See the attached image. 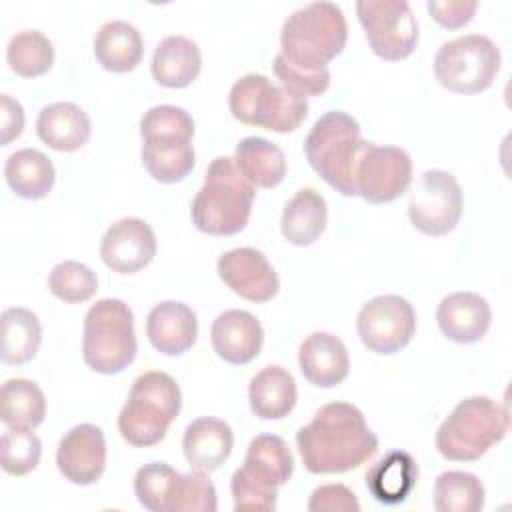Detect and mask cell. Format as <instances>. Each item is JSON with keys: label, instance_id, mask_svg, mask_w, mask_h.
<instances>
[{"label": "cell", "instance_id": "23", "mask_svg": "<svg viewBox=\"0 0 512 512\" xmlns=\"http://www.w3.org/2000/svg\"><path fill=\"white\" fill-rule=\"evenodd\" d=\"M202 68V54L196 42L186 36H166L152 56V78L164 88L190 86Z\"/></svg>", "mask_w": 512, "mask_h": 512}, {"label": "cell", "instance_id": "13", "mask_svg": "<svg viewBox=\"0 0 512 512\" xmlns=\"http://www.w3.org/2000/svg\"><path fill=\"white\" fill-rule=\"evenodd\" d=\"M410 182V154L398 146H376L370 142L356 168V196L370 204H386L400 198Z\"/></svg>", "mask_w": 512, "mask_h": 512}, {"label": "cell", "instance_id": "40", "mask_svg": "<svg viewBox=\"0 0 512 512\" xmlns=\"http://www.w3.org/2000/svg\"><path fill=\"white\" fill-rule=\"evenodd\" d=\"M218 496L212 480L202 470L182 474L170 512H216Z\"/></svg>", "mask_w": 512, "mask_h": 512}, {"label": "cell", "instance_id": "42", "mask_svg": "<svg viewBox=\"0 0 512 512\" xmlns=\"http://www.w3.org/2000/svg\"><path fill=\"white\" fill-rule=\"evenodd\" d=\"M230 492L234 498V510H258L268 512L276 508L278 488H270L252 478L244 468H238L230 480Z\"/></svg>", "mask_w": 512, "mask_h": 512}, {"label": "cell", "instance_id": "11", "mask_svg": "<svg viewBox=\"0 0 512 512\" xmlns=\"http://www.w3.org/2000/svg\"><path fill=\"white\" fill-rule=\"evenodd\" d=\"M462 188L446 170H426L408 198V218L426 236L450 234L462 216Z\"/></svg>", "mask_w": 512, "mask_h": 512}, {"label": "cell", "instance_id": "12", "mask_svg": "<svg viewBox=\"0 0 512 512\" xmlns=\"http://www.w3.org/2000/svg\"><path fill=\"white\" fill-rule=\"evenodd\" d=\"M356 328L370 352L396 354L410 344L416 332V312L406 298L382 294L362 306Z\"/></svg>", "mask_w": 512, "mask_h": 512}, {"label": "cell", "instance_id": "14", "mask_svg": "<svg viewBox=\"0 0 512 512\" xmlns=\"http://www.w3.org/2000/svg\"><path fill=\"white\" fill-rule=\"evenodd\" d=\"M220 280L248 302H268L278 294L280 280L266 256L256 248L224 252L216 264Z\"/></svg>", "mask_w": 512, "mask_h": 512}, {"label": "cell", "instance_id": "3", "mask_svg": "<svg viewBox=\"0 0 512 512\" xmlns=\"http://www.w3.org/2000/svg\"><path fill=\"white\" fill-rule=\"evenodd\" d=\"M370 142L360 138L358 122L346 112L322 114L304 140L314 172L342 196H356V168Z\"/></svg>", "mask_w": 512, "mask_h": 512}, {"label": "cell", "instance_id": "4", "mask_svg": "<svg viewBox=\"0 0 512 512\" xmlns=\"http://www.w3.org/2000/svg\"><path fill=\"white\" fill-rule=\"evenodd\" d=\"M348 24L340 6L310 2L294 10L280 32V54L294 66L316 72L328 68L346 46Z\"/></svg>", "mask_w": 512, "mask_h": 512}, {"label": "cell", "instance_id": "25", "mask_svg": "<svg viewBox=\"0 0 512 512\" xmlns=\"http://www.w3.org/2000/svg\"><path fill=\"white\" fill-rule=\"evenodd\" d=\"M326 222L328 208L324 196L312 188H302L286 202L280 230L290 244L310 246L322 236Z\"/></svg>", "mask_w": 512, "mask_h": 512}, {"label": "cell", "instance_id": "29", "mask_svg": "<svg viewBox=\"0 0 512 512\" xmlns=\"http://www.w3.org/2000/svg\"><path fill=\"white\" fill-rule=\"evenodd\" d=\"M242 468L258 482L278 488L290 480L294 472V458L280 436L260 434L250 440Z\"/></svg>", "mask_w": 512, "mask_h": 512}, {"label": "cell", "instance_id": "24", "mask_svg": "<svg viewBox=\"0 0 512 512\" xmlns=\"http://www.w3.org/2000/svg\"><path fill=\"white\" fill-rule=\"evenodd\" d=\"M296 382L294 376L278 366H266L252 376L248 386V400L252 412L262 420H280L296 406Z\"/></svg>", "mask_w": 512, "mask_h": 512}, {"label": "cell", "instance_id": "43", "mask_svg": "<svg viewBox=\"0 0 512 512\" xmlns=\"http://www.w3.org/2000/svg\"><path fill=\"white\" fill-rule=\"evenodd\" d=\"M308 510L310 512H358L360 502L348 486L324 484L312 492L308 500Z\"/></svg>", "mask_w": 512, "mask_h": 512}, {"label": "cell", "instance_id": "9", "mask_svg": "<svg viewBox=\"0 0 512 512\" xmlns=\"http://www.w3.org/2000/svg\"><path fill=\"white\" fill-rule=\"evenodd\" d=\"M500 62V50L488 36L464 34L438 48L434 76L450 92L478 94L492 86Z\"/></svg>", "mask_w": 512, "mask_h": 512}, {"label": "cell", "instance_id": "37", "mask_svg": "<svg viewBox=\"0 0 512 512\" xmlns=\"http://www.w3.org/2000/svg\"><path fill=\"white\" fill-rule=\"evenodd\" d=\"M48 290L66 304H80L96 294L98 278L86 264L64 260L52 268L48 276Z\"/></svg>", "mask_w": 512, "mask_h": 512}, {"label": "cell", "instance_id": "27", "mask_svg": "<svg viewBox=\"0 0 512 512\" xmlns=\"http://www.w3.org/2000/svg\"><path fill=\"white\" fill-rule=\"evenodd\" d=\"M94 54L104 70L124 74L140 64L144 42L132 24L124 20H112L96 32Z\"/></svg>", "mask_w": 512, "mask_h": 512}, {"label": "cell", "instance_id": "5", "mask_svg": "<svg viewBox=\"0 0 512 512\" xmlns=\"http://www.w3.org/2000/svg\"><path fill=\"white\" fill-rule=\"evenodd\" d=\"M182 408V392L166 372L140 374L118 414L120 436L136 448L156 446Z\"/></svg>", "mask_w": 512, "mask_h": 512}, {"label": "cell", "instance_id": "39", "mask_svg": "<svg viewBox=\"0 0 512 512\" xmlns=\"http://www.w3.org/2000/svg\"><path fill=\"white\" fill-rule=\"evenodd\" d=\"M140 136L148 138H178L192 142L194 120L192 116L174 104L152 106L140 120Z\"/></svg>", "mask_w": 512, "mask_h": 512}, {"label": "cell", "instance_id": "26", "mask_svg": "<svg viewBox=\"0 0 512 512\" xmlns=\"http://www.w3.org/2000/svg\"><path fill=\"white\" fill-rule=\"evenodd\" d=\"M418 480L416 460L402 450L388 452L366 472L368 492L382 504L394 506L408 498Z\"/></svg>", "mask_w": 512, "mask_h": 512}, {"label": "cell", "instance_id": "36", "mask_svg": "<svg viewBox=\"0 0 512 512\" xmlns=\"http://www.w3.org/2000/svg\"><path fill=\"white\" fill-rule=\"evenodd\" d=\"M182 474L164 462H150L136 470L134 494L150 512H170Z\"/></svg>", "mask_w": 512, "mask_h": 512}, {"label": "cell", "instance_id": "21", "mask_svg": "<svg viewBox=\"0 0 512 512\" xmlns=\"http://www.w3.org/2000/svg\"><path fill=\"white\" fill-rule=\"evenodd\" d=\"M234 434L232 428L212 416L196 418L186 426L182 438V450L192 470L212 472L218 470L232 454Z\"/></svg>", "mask_w": 512, "mask_h": 512}, {"label": "cell", "instance_id": "16", "mask_svg": "<svg viewBox=\"0 0 512 512\" xmlns=\"http://www.w3.org/2000/svg\"><path fill=\"white\" fill-rule=\"evenodd\" d=\"M156 256V236L148 222L122 218L114 222L100 242L102 262L118 274H134L146 268Z\"/></svg>", "mask_w": 512, "mask_h": 512}, {"label": "cell", "instance_id": "6", "mask_svg": "<svg viewBox=\"0 0 512 512\" xmlns=\"http://www.w3.org/2000/svg\"><path fill=\"white\" fill-rule=\"evenodd\" d=\"M508 424V410L496 400H460L436 430V450L452 462H474L506 436Z\"/></svg>", "mask_w": 512, "mask_h": 512}, {"label": "cell", "instance_id": "10", "mask_svg": "<svg viewBox=\"0 0 512 512\" xmlns=\"http://www.w3.org/2000/svg\"><path fill=\"white\" fill-rule=\"evenodd\" d=\"M358 20L370 50L388 62L408 58L418 44V22L404 0H360Z\"/></svg>", "mask_w": 512, "mask_h": 512}, {"label": "cell", "instance_id": "15", "mask_svg": "<svg viewBox=\"0 0 512 512\" xmlns=\"http://www.w3.org/2000/svg\"><path fill=\"white\" fill-rule=\"evenodd\" d=\"M60 474L78 486H90L100 480L106 468V438L94 424L70 428L56 450Z\"/></svg>", "mask_w": 512, "mask_h": 512}, {"label": "cell", "instance_id": "41", "mask_svg": "<svg viewBox=\"0 0 512 512\" xmlns=\"http://www.w3.org/2000/svg\"><path fill=\"white\" fill-rule=\"evenodd\" d=\"M272 66H274L276 78L280 80V86H284L286 90H290L292 94H296L304 100L310 96H320L330 86V70L328 68L308 72V70H302V68L290 64L282 54H276Z\"/></svg>", "mask_w": 512, "mask_h": 512}, {"label": "cell", "instance_id": "18", "mask_svg": "<svg viewBox=\"0 0 512 512\" xmlns=\"http://www.w3.org/2000/svg\"><path fill=\"white\" fill-rule=\"evenodd\" d=\"M440 332L456 344H474L484 338L492 322V310L476 292H454L442 298L436 310Z\"/></svg>", "mask_w": 512, "mask_h": 512}, {"label": "cell", "instance_id": "7", "mask_svg": "<svg viewBox=\"0 0 512 512\" xmlns=\"http://www.w3.org/2000/svg\"><path fill=\"white\" fill-rule=\"evenodd\" d=\"M136 350L138 342L130 306L118 298H104L92 304L84 316L82 336L86 366L100 374H118L134 362Z\"/></svg>", "mask_w": 512, "mask_h": 512}, {"label": "cell", "instance_id": "44", "mask_svg": "<svg viewBox=\"0 0 512 512\" xmlns=\"http://www.w3.org/2000/svg\"><path fill=\"white\" fill-rule=\"evenodd\" d=\"M426 8L432 16V20L436 24H440L442 28H462L466 26L476 8H478V2H466V0H428L426 2Z\"/></svg>", "mask_w": 512, "mask_h": 512}, {"label": "cell", "instance_id": "17", "mask_svg": "<svg viewBox=\"0 0 512 512\" xmlns=\"http://www.w3.org/2000/svg\"><path fill=\"white\" fill-rule=\"evenodd\" d=\"M214 352L228 364L252 362L264 342V330L258 318L246 310H224L216 316L210 330Z\"/></svg>", "mask_w": 512, "mask_h": 512}, {"label": "cell", "instance_id": "22", "mask_svg": "<svg viewBox=\"0 0 512 512\" xmlns=\"http://www.w3.org/2000/svg\"><path fill=\"white\" fill-rule=\"evenodd\" d=\"M38 138L56 152L82 148L92 132L88 114L72 102H54L42 108L36 120Z\"/></svg>", "mask_w": 512, "mask_h": 512}, {"label": "cell", "instance_id": "31", "mask_svg": "<svg viewBox=\"0 0 512 512\" xmlns=\"http://www.w3.org/2000/svg\"><path fill=\"white\" fill-rule=\"evenodd\" d=\"M236 166L252 186L274 188L286 176V158L280 146L260 136H246L236 146Z\"/></svg>", "mask_w": 512, "mask_h": 512}, {"label": "cell", "instance_id": "1", "mask_svg": "<svg viewBox=\"0 0 512 512\" xmlns=\"http://www.w3.org/2000/svg\"><path fill=\"white\" fill-rule=\"evenodd\" d=\"M296 446L310 474H338L368 462L378 452V436L356 406L328 402L296 432Z\"/></svg>", "mask_w": 512, "mask_h": 512}, {"label": "cell", "instance_id": "34", "mask_svg": "<svg viewBox=\"0 0 512 512\" xmlns=\"http://www.w3.org/2000/svg\"><path fill=\"white\" fill-rule=\"evenodd\" d=\"M434 508L438 512H478L484 508V486L470 472H442L434 482Z\"/></svg>", "mask_w": 512, "mask_h": 512}, {"label": "cell", "instance_id": "30", "mask_svg": "<svg viewBox=\"0 0 512 512\" xmlns=\"http://www.w3.org/2000/svg\"><path fill=\"white\" fill-rule=\"evenodd\" d=\"M140 156L148 174L162 184H176L184 180L196 164L192 142L178 138L142 140Z\"/></svg>", "mask_w": 512, "mask_h": 512}, {"label": "cell", "instance_id": "2", "mask_svg": "<svg viewBox=\"0 0 512 512\" xmlns=\"http://www.w3.org/2000/svg\"><path fill=\"white\" fill-rule=\"evenodd\" d=\"M256 186L240 172L234 158L218 156L206 168L204 184L190 208L194 226L210 236H234L248 224Z\"/></svg>", "mask_w": 512, "mask_h": 512}, {"label": "cell", "instance_id": "28", "mask_svg": "<svg viewBox=\"0 0 512 512\" xmlns=\"http://www.w3.org/2000/svg\"><path fill=\"white\" fill-rule=\"evenodd\" d=\"M4 178L16 196L40 200L52 190L56 170L44 152L36 148H22L8 156L4 164Z\"/></svg>", "mask_w": 512, "mask_h": 512}, {"label": "cell", "instance_id": "35", "mask_svg": "<svg viewBox=\"0 0 512 512\" xmlns=\"http://www.w3.org/2000/svg\"><path fill=\"white\" fill-rule=\"evenodd\" d=\"M6 60L18 76L36 78L52 68L54 46L42 32L22 30L10 38Z\"/></svg>", "mask_w": 512, "mask_h": 512}, {"label": "cell", "instance_id": "19", "mask_svg": "<svg viewBox=\"0 0 512 512\" xmlns=\"http://www.w3.org/2000/svg\"><path fill=\"white\" fill-rule=\"evenodd\" d=\"M298 364L304 378L318 388H334L342 384L350 372L344 342L328 332H312L302 340Z\"/></svg>", "mask_w": 512, "mask_h": 512}, {"label": "cell", "instance_id": "8", "mask_svg": "<svg viewBox=\"0 0 512 512\" xmlns=\"http://www.w3.org/2000/svg\"><path fill=\"white\" fill-rule=\"evenodd\" d=\"M230 114L250 126L286 134L308 116V102L284 86H276L264 74H246L234 82L228 94Z\"/></svg>", "mask_w": 512, "mask_h": 512}, {"label": "cell", "instance_id": "33", "mask_svg": "<svg viewBox=\"0 0 512 512\" xmlns=\"http://www.w3.org/2000/svg\"><path fill=\"white\" fill-rule=\"evenodd\" d=\"M46 416V398L40 386L26 378H10L2 384L0 418L10 430H34Z\"/></svg>", "mask_w": 512, "mask_h": 512}, {"label": "cell", "instance_id": "45", "mask_svg": "<svg viewBox=\"0 0 512 512\" xmlns=\"http://www.w3.org/2000/svg\"><path fill=\"white\" fill-rule=\"evenodd\" d=\"M24 130V110L18 100L8 94L0 96V142L2 146L16 140Z\"/></svg>", "mask_w": 512, "mask_h": 512}, {"label": "cell", "instance_id": "38", "mask_svg": "<svg viewBox=\"0 0 512 512\" xmlns=\"http://www.w3.org/2000/svg\"><path fill=\"white\" fill-rule=\"evenodd\" d=\"M42 456V442L32 430H6L0 438V466L10 476L30 474Z\"/></svg>", "mask_w": 512, "mask_h": 512}, {"label": "cell", "instance_id": "20", "mask_svg": "<svg viewBox=\"0 0 512 512\" xmlns=\"http://www.w3.org/2000/svg\"><path fill=\"white\" fill-rule=\"evenodd\" d=\"M146 336L150 344L166 356L184 354L194 346L198 336L196 314L182 302H160L148 312Z\"/></svg>", "mask_w": 512, "mask_h": 512}, {"label": "cell", "instance_id": "32", "mask_svg": "<svg viewBox=\"0 0 512 512\" xmlns=\"http://www.w3.org/2000/svg\"><path fill=\"white\" fill-rule=\"evenodd\" d=\"M0 358L4 364L18 366L32 360L42 342V326L38 316L28 308H6L2 312Z\"/></svg>", "mask_w": 512, "mask_h": 512}]
</instances>
